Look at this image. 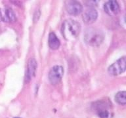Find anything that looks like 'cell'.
<instances>
[{"mask_svg": "<svg viewBox=\"0 0 126 118\" xmlns=\"http://www.w3.org/2000/svg\"><path fill=\"white\" fill-rule=\"evenodd\" d=\"M80 30V24L73 19L66 20L63 23L61 28L63 37L68 41H73L77 39Z\"/></svg>", "mask_w": 126, "mask_h": 118, "instance_id": "6da1fadb", "label": "cell"}, {"mask_svg": "<svg viewBox=\"0 0 126 118\" xmlns=\"http://www.w3.org/2000/svg\"><path fill=\"white\" fill-rule=\"evenodd\" d=\"M104 35L101 30L94 28H89L85 31L84 41L91 46L96 47L100 45L104 40Z\"/></svg>", "mask_w": 126, "mask_h": 118, "instance_id": "7a4b0ae2", "label": "cell"}, {"mask_svg": "<svg viewBox=\"0 0 126 118\" xmlns=\"http://www.w3.org/2000/svg\"><path fill=\"white\" fill-rule=\"evenodd\" d=\"M126 57H122L118 60L112 64L108 69V73L112 75H118L126 71Z\"/></svg>", "mask_w": 126, "mask_h": 118, "instance_id": "3957f363", "label": "cell"}, {"mask_svg": "<svg viewBox=\"0 0 126 118\" xmlns=\"http://www.w3.org/2000/svg\"><path fill=\"white\" fill-rule=\"evenodd\" d=\"M64 74V69L61 66H55L49 73V80L51 84L57 85L61 81Z\"/></svg>", "mask_w": 126, "mask_h": 118, "instance_id": "277c9868", "label": "cell"}, {"mask_svg": "<svg viewBox=\"0 0 126 118\" xmlns=\"http://www.w3.org/2000/svg\"><path fill=\"white\" fill-rule=\"evenodd\" d=\"M65 7L70 15L77 16L80 15L83 11V7L79 2L77 1H66L65 2Z\"/></svg>", "mask_w": 126, "mask_h": 118, "instance_id": "5b68a950", "label": "cell"}, {"mask_svg": "<svg viewBox=\"0 0 126 118\" xmlns=\"http://www.w3.org/2000/svg\"><path fill=\"white\" fill-rule=\"evenodd\" d=\"M16 20L15 14L10 9L1 8L0 9V21L3 22H14Z\"/></svg>", "mask_w": 126, "mask_h": 118, "instance_id": "8992f818", "label": "cell"}, {"mask_svg": "<svg viewBox=\"0 0 126 118\" xmlns=\"http://www.w3.org/2000/svg\"><path fill=\"white\" fill-rule=\"evenodd\" d=\"M37 64L34 58H31L28 61L27 66V71L26 74V81L29 82L35 77Z\"/></svg>", "mask_w": 126, "mask_h": 118, "instance_id": "52a82bcc", "label": "cell"}, {"mask_svg": "<svg viewBox=\"0 0 126 118\" xmlns=\"http://www.w3.org/2000/svg\"><path fill=\"white\" fill-rule=\"evenodd\" d=\"M104 10L108 15L114 16L120 13V6L116 1H109L104 4Z\"/></svg>", "mask_w": 126, "mask_h": 118, "instance_id": "ba28073f", "label": "cell"}, {"mask_svg": "<svg viewBox=\"0 0 126 118\" xmlns=\"http://www.w3.org/2000/svg\"><path fill=\"white\" fill-rule=\"evenodd\" d=\"M98 17V13L94 8L90 7L86 9L83 15V20L85 23L91 24L96 21Z\"/></svg>", "mask_w": 126, "mask_h": 118, "instance_id": "9c48e42d", "label": "cell"}, {"mask_svg": "<svg viewBox=\"0 0 126 118\" xmlns=\"http://www.w3.org/2000/svg\"><path fill=\"white\" fill-rule=\"evenodd\" d=\"M49 46L53 50H57L59 48L61 43L60 40L54 32H51L49 35Z\"/></svg>", "mask_w": 126, "mask_h": 118, "instance_id": "30bf717a", "label": "cell"}, {"mask_svg": "<svg viewBox=\"0 0 126 118\" xmlns=\"http://www.w3.org/2000/svg\"><path fill=\"white\" fill-rule=\"evenodd\" d=\"M115 100L118 104L121 105H125L126 104V92L120 91L116 94Z\"/></svg>", "mask_w": 126, "mask_h": 118, "instance_id": "8fae6325", "label": "cell"}, {"mask_svg": "<svg viewBox=\"0 0 126 118\" xmlns=\"http://www.w3.org/2000/svg\"><path fill=\"white\" fill-rule=\"evenodd\" d=\"M98 116L100 118H107L108 117V112L106 110H103L98 112Z\"/></svg>", "mask_w": 126, "mask_h": 118, "instance_id": "7c38bea8", "label": "cell"}, {"mask_svg": "<svg viewBox=\"0 0 126 118\" xmlns=\"http://www.w3.org/2000/svg\"></svg>", "mask_w": 126, "mask_h": 118, "instance_id": "4fadbf2b", "label": "cell"}]
</instances>
